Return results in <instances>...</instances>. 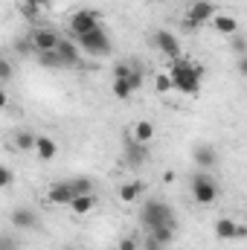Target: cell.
I'll use <instances>...</instances> for the list:
<instances>
[{
  "instance_id": "26",
  "label": "cell",
  "mask_w": 247,
  "mask_h": 250,
  "mask_svg": "<svg viewBox=\"0 0 247 250\" xmlns=\"http://www.w3.org/2000/svg\"><path fill=\"white\" fill-rule=\"evenodd\" d=\"M12 184H15V172L6 163H0V189H9Z\"/></svg>"
},
{
  "instance_id": "31",
  "label": "cell",
  "mask_w": 247,
  "mask_h": 250,
  "mask_svg": "<svg viewBox=\"0 0 247 250\" xmlns=\"http://www.w3.org/2000/svg\"><path fill=\"white\" fill-rule=\"evenodd\" d=\"M181 29H184V32H201V26H198L195 21H189V18H184V21H181Z\"/></svg>"
},
{
  "instance_id": "23",
  "label": "cell",
  "mask_w": 247,
  "mask_h": 250,
  "mask_svg": "<svg viewBox=\"0 0 247 250\" xmlns=\"http://www.w3.org/2000/svg\"><path fill=\"white\" fill-rule=\"evenodd\" d=\"M70 187H73L76 195H93V181L90 178H73Z\"/></svg>"
},
{
  "instance_id": "24",
  "label": "cell",
  "mask_w": 247,
  "mask_h": 250,
  "mask_svg": "<svg viewBox=\"0 0 247 250\" xmlns=\"http://www.w3.org/2000/svg\"><path fill=\"white\" fill-rule=\"evenodd\" d=\"M38 62L44 64V67H50V70H62L64 67L62 59L56 56V50H53V53H38Z\"/></svg>"
},
{
  "instance_id": "15",
  "label": "cell",
  "mask_w": 247,
  "mask_h": 250,
  "mask_svg": "<svg viewBox=\"0 0 247 250\" xmlns=\"http://www.w3.org/2000/svg\"><path fill=\"white\" fill-rule=\"evenodd\" d=\"M148 160V146H143V143H128V148H125V163L131 166V169H140L143 163Z\"/></svg>"
},
{
  "instance_id": "6",
  "label": "cell",
  "mask_w": 247,
  "mask_h": 250,
  "mask_svg": "<svg viewBox=\"0 0 247 250\" xmlns=\"http://www.w3.org/2000/svg\"><path fill=\"white\" fill-rule=\"evenodd\" d=\"M151 44H154V50H160V53H163L166 59H172V62L184 56L178 35L169 32V29H154V32H151Z\"/></svg>"
},
{
  "instance_id": "32",
  "label": "cell",
  "mask_w": 247,
  "mask_h": 250,
  "mask_svg": "<svg viewBox=\"0 0 247 250\" xmlns=\"http://www.w3.org/2000/svg\"><path fill=\"white\" fill-rule=\"evenodd\" d=\"M23 3H32V6H38V9H47V6H53L56 0H23Z\"/></svg>"
},
{
  "instance_id": "22",
  "label": "cell",
  "mask_w": 247,
  "mask_h": 250,
  "mask_svg": "<svg viewBox=\"0 0 247 250\" xmlns=\"http://www.w3.org/2000/svg\"><path fill=\"white\" fill-rule=\"evenodd\" d=\"M111 93L117 96V99H131V93H134V87L125 82V79H111Z\"/></svg>"
},
{
  "instance_id": "18",
  "label": "cell",
  "mask_w": 247,
  "mask_h": 250,
  "mask_svg": "<svg viewBox=\"0 0 247 250\" xmlns=\"http://www.w3.org/2000/svg\"><path fill=\"white\" fill-rule=\"evenodd\" d=\"M67 207H70V212H73V215H79V218H82V215L93 212V207H96V195H76Z\"/></svg>"
},
{
  "instance_id": "2",
  "label": "cell",
  "mask_w": 247,
  "mask_h": 250,
  "mask_svg": "<svg viewBox=\"0 0 247 250\" xmlns=\"http://www.w3.org/2000/svg\"><path fill=\"white\" fill-rule=\"evenodd\" d=\"M140 221H143L145 230H151V227H163V224H175V227H178V221H175V209H172L166 201H160V198H148V201L143 204V209H140Z\"/></svg>"
},
{
  "instance_id": "33",
  "label": "cell",
  "mask_w": 247,
  "mask_h": 250,
  "mask_svg": "<svg viewBox=\"0 0 247 250\" xmlns=\"http://www.w3.org/2000/svg\"><path fill=\"white\" fill-rule=\"evenodd\" d=\"M245 236H247V227H245V224H239V227H236V239H233V242H242Z\"/></svg>"
},
{
  "instance_id": "7",
  "label": "cell",
  "mask_w": 247,
  "mask_h": 250,
  "mask_svg": "<svg viewBox=\"0 0 247 250\" xmlns=\"http://www.w3.org/2000/svg\"><path fill=\"white\" fill-rule=\"evenodd\" d=\"M96 26H102V18L93 9H76L70 15V38L73 35H84V32H90Z\"/></svg>"
},
{
  "instance_id": "34",
  "label": "cell",
  "mask_w": 247,
  "mask_h": 250,
  "mask_svg": "<svg viewBox=\"0 0 247 250\" xmlns=\"http://www.w3.org/2000/svg\"><path fill=\"white\" fill-rule=\"evenodd\" d=\"M6 105H9V93H6V90H3V84H0V111H3Z\"/></svg>"
},
{
  "instance_id": "10",
  "label": "cell",
  "mask_w": 247,
  "mask_h": 250,
  "mask_svg": "<svg viewBox=\"0 0 247 250\" xmlns=\"http://www.w3.org/2000/svg\"><path fill=\"white\" fill-rule=\"evenodd\" d=\"M192 160H195V166H198L201 172H209V169H215V163H218V151H215L209 143H201V146L192 148Z\"/></svg>"
},
{
  "instance_id": "20",
  "label": "cell",
  "mask_w": 247,
  "mask_h": 250,
  "mask_svg": "<svg viewBox=\"0 0 247 250\" xmlns=\"http://www.w3.org/2000/svg\"><path fill=\"white\" fill-rule=\"evenodd\" d=\"M145 239H151V242H157L160 248H166V245H172V239H175V224H163V227H151Z\"/></svg>"
},
{
  "instance_id": "29",
  "label": "cell",
  "mask_w": 247,
  "mask_h": 250,
  "mask_svg": "<svg viewBox=\"0 0 247 250\" xmlns=\"http://www.w3.org/2000/svg\"><path fill=\"white\" fill-rule=\"evenodd\" d=\"M38 6H32V3H21V15L26 18V21H38Z\"/></svg>"
},
{
  "instance_id": "1",
  "label": "cell",
  "mask_w": 247,
  "mask_h": 250,
  "mask_svg": "<svg viewBox=\"0 0 247 250\" xmlns=\"http://www.w3.org/2000/svg\"><path fill=\"white\" fill-rule=\"evenodd\" d=\"M169 79H172V90H178L184 96H195L201 90V82H204V67L181 56V59L172 62Z\"/></svg>"
},
{
  "instance_id": "28",
  "label": "cell",
  "mask_w": 247,
  "mask_h": 250,
  "mask_svg": "<svg viewBox=\"0 0 247 250\" xmlns=\"http://www.w3.org/2000/svg\"><path fill=\"white\" fill-rule=\"evenodd\" d=\"M230 38H233V53H236V56H247V41H245V35H242V32H233Z\"/></svg>"
},
{
  "instance_id": "25",
  "label": "cell",
  "mask_w": 247,
  "mask_h": 250,
  "mask_svg": "<svg viewBox=\"0 0 247 250\" xmlns=\"http://www.w3.org/2000/svg\"><path fill=\"white\" fill-rule=\"evenodd\" d=\"M154 90H157V93H169V90H172L169 73H157V76H154Z\"/></svg>"
},
{
  "instance_id": "14",
  "label": "cell",
  "mask_w": 247,
  "mask_h": 250,
  "mask_svg": "<svg viewBox=\"0 0 247 250\" xmlns=\"http://www.w3.org/2000/svg\"><path fill=\"white\" fill-rule=\"evenodd\" d=\"M154 137H157V128H154V123H148V120H140V123H134V128H131V140L134 143L151 146Z\"/></svg>"
},
{
  "instance_id": "8",
  "label": "cell",
  "mask_w": 247,
  "mask_h": 250,
  "mask_svg": "<svg viewBox=\"0 0 247 250\" xmlns=\"http://www.w3.org/2000/svg\"><path fill=\"white\" fill-rule=\"evenodd\" d=\"M218 12V6L212 3V0H192L189 6H186V15L184 18H189V21H195L198 26H204V23H209V18Z\"/></svg>"
},
{
  "instance_id": "13",
  "label": "cell",
  "mask_w": 247,
  "mask_h": 250,
  "mask_svg": "<svg viewBox=\"0 0 247 250\" xmlns=\"http://www.w3.org/2000/svg\"><path fill=\"white\" fill-rule=\"evenodd\" d=\"M73 198H76V192L70 187V181H59V184H53V187L47 189V201L56 204V207H67Z\"/></svg>"
},
{
  "instance_id": "17",
  "label": "cell",
  "mask_w": 247,
  "mask_h": 250,
  "mask_svg": "<svg viewBox=\"0 0 247 250\" xmlns=\"http://www.w3.org/2000/svg\"><path fill=\"white\" fill-rule=\"evenodd\" d=\"M209 21H212L215 32H221V35H233V32H239V21H236L233 15H221V12H215Z\"/></svg>"
},
{
  "instance_id": "16",
  "label": "cell",
  "mask_w": 247,
  "mask_h": 250,
  "mask_svg": "<svg viewBox=\"0 0 247 250\" xmlns=\"http://www.w3.org/2000/svg\"><path fill=\"white\" fill-rule=\"evenodd\" d=\"M143 192H145L143 181H125L123 187L117 189V198H120V204H134V201H140Z\"/></svg>"
},
{
  "instance_id": "21",
  "label": "cell",
  "mask_w": 247,
  "mask_h": 250,
  "mask_svg": "<svg viewBox=\"0 0 247 250\" xmlns=\"http://www.w3.org/2000/svg\"><path fill=\"white\" fill-rule=\"evenodd\" d=\"M12 143H15V148H18L21 154H26V151H32V148H35V134H32V131H26V128H21V131H15Z\"/></svg>"
},
{
  "instance_id": "30",
  "label": "cell",
  "mask_w": 247,
  "mask_h": 250,
  "mask_svg": "<svg viewBox=\"0 0 247 250\" xmlns=\"http://www.w3.org/2000/svg\"><path fill=\"white\" fill-rule=\"evenodd\" d=\"M117 250H140V242H137L134 236H123L120 245H117Z\"/></svg>"
},
{
  "instance_id": "5",
  "label": "cell",
  "mask_w": 247,
  "mask_h": 250,
  "mask_svg": "<svg viewBox=\"0 0 247 250\" xmlns=\"http://www.w3.org/2000/svg\"><path fill=\"white\" fill-rule=\"evenodd\" d=\"M59 38H62V32H56L53 26H35L29 32V47H32L35 56L38 53H53L56 44H59Z\"/></svg>"
},
{
  "instance_id": "12",
  "label": "cell",
  "mask_w": 247,
  "mask_h": 250,
  "mask_svg": "<svg viewBox=\"0 0 247 250\" xmlns=\"http://www.w3.org/2000/svg\"><path fill=\"white\" fill-rule=\"evenodd\" d=\"M9 221L18 230H32V227H38V212L29 209V207H18V209L9 212Z\"/></svg>"
},
{
  "instance_id": "9",
  "label": "cell",
  "mask_w": 247,
  "mask_h": 250,
  "mask_svg": "<svg viewBox=\"0 0 247 250\" xmlns=\"http://www.w3.org/2000/svg\"><path fill=\"white\" fill-rule=\"evenodd\" d=\"M56 56L62 59L64 67H76V64L82 62V50L76 47V41H73L70 35H62V38H59V44H56Z\"/></svg>"
},
{
  "instance_id": "11",
  "label": "cell",
  "mask_w": 247,
  "mask_h": 250,
  "mask_svg": "<svg viewBox=\"0 0 247 250\" xmlns=\"http://www.w3.org/2000/svg\"><path fill=\"white\" fill-rule=\"evenodd\" d=\"M35 154H38V160H56L59 157V151H62V146L53 140V137H47V134H35V148H32Z\"/></svg>"
},
{
  "instance_id": "3",
  "label": "cell",
  "mask_w": 247,
  "mask_h": 250,
  "mask_svg": "<svg viewBox=\"0 0 247 250\" xmlns=\"http://www.w3.org/2000/svg\"><path fill=\"white\" fill-rule=\"evenodd\" d=\"M189 189H192V198H195V204H201V207H209V204H215L218 201V181L209 175V172H192V178H189Z\"/></svg>"
},
{
  "instance_id": "4",
  "label": "cell",
  "mask_w": 247,
  "mask_h": 250,
  "mask_svg": "<svg viewBox=\"0 0 247 250\" xmlns=\"http://www.w3.org/2000/svg\"><path fill=\"white\" fill-rule=\"evenodd\" d=\"M73 41H76V47L84 50L87 56H108V53H111V38H108L105 26H96V29H90V32H84V35H73Z\"/></svg>"
},
{
  "instance_id": "19",
  "label": "cell",
  "mask_w": 247,
  "mask_h": 250,
  "mask_svg": "<svg viewBox=\"0 0 247 250\" xmlns=\"http://www.w3.org/2000/svg\"><path fill=\"white\" fill-rule=\"evenodd\" d=\"M236 227H239L236 218L221 215V218L215 221V239H221V242H233V239H236Z\"/></svg>"
},
{
  "instance_id": "27",
  "label": "cell",
  "mask_w": 247,
  "mask_h": 250,
  "mask_svg": "<svg viewBox=\"0 0 247 250\" xmlns=\"http://www.w3.org/2000/svg\"><path fill=\"white\" fill-rule=\"evenodd\" d=\"M12 76H15V67H12V62H9L6 56H0V84H3V82H9Z\"/></svg>"
},
{
  "instance_id": "35",
  "label": "cell",
  "mask_w": 247,
  "mask_h": 250,
  "mask_svg": "<svg viewBox=\"0 0 247 250\" xmlns=\"http://www.w3.org/2000/svg\"><path fill=\"white\" fill-rule=\"evenodd\" d=\"M239 73H247V56H239Z\"/></svg>"
}]
</instances>
